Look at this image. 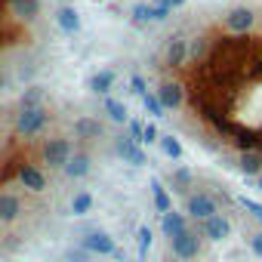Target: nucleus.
Returning <instances> with one entry per match:
<instances>
[{
  "instance_id": "obj_1",
  "label": "nucleus",
  "mask_w": 262,
  "mask_h": 262,
  "mask_svg": "<svg viewBox=\"0 0 262 262\" xmlns=\"http://www.w3.org/2000/svg\"><path fill=\"white\" fill-rule=\"evenodd\" d=\"M47 126H50V111L43 105L40 108H19L16 120H13V133L19 139H37Z\"/></svg>"
},
{
  "instance_id": "obj_2",
  "label": "nucleus",
  "mask_w": 262,
  "mask_h": 262,
  "mask_svg": "<svg viewBox=\"0 0 262 262\" xmlns=\"http://www.w3.org/2000/svg\"><path fill=\"white\" fill-rule=\"evenodd\" d=\"M74 155V139H65V136H50L43 145H40V164L47 170H62Z\"/></svg>"
},
{
  "instance_id": "obj_3",
  "label": "nucleus",
  "mask_w": 262,
  "mask_h": 262,
  "mask_svg": "<svg viewBox=\"0 0 262 262\" xmlns=\"http://www.w3.org/2000/svg\"><path fill=\"white\" fill-rule=\"evenodd\" d=\"M201 237H204V234H201L198 225H194V228H182L176 237H170V250H173V256L182 259V262L198 259V256H201V247H204Z\"/></svg>"
},
{
  "instance_id": "obj_4",
  "label": "nucleus",
  "mask_w": 262,
  "mask_h": 262,
  "mask_svg": "<svg viewBox=\"0 0 262 262\" xmlns=\"http://www.w3.org/2000/svg\"><path fill=\"white\" fill-rule=\"evenodd\" d=\"M155 96L161 99V105H164L167 111H182V108H185V83H182L179 77H173V74L161 77Z\"/></svg>"
},
{
  "instance_id": "obj_5",
  "label": "nucleus",
  "mask_w": 262,
  "mask_h": 262,
  "mask_svg": "<svg viewBox=\"0 0 262 262\" xmlns=\"http://www.w3.org/2000/svg\"><path fill=\"white\" fill-rule=\"evenodd\" d=\"M16 179H19V185H22L25 191H31V194H40V191H47V185H50L47 167H43V164H34V161H22L19 170H16Z\"/></svg>"
},
{
  "instance_id": "obj_6",
  "label": "nucleus",
  "mask_w": 262,
  "mask_h": 262,
  "mask_svg": "<svg viewBox=\"0 0 262 262\" xmlns=\"http://www.w3.org/2000/svg\"><path fill=\"white\" fill-rule=\"evenodd\" d=\"M185 213H188L194 222H204V219H210V216L219 213V201H216L210 191H188V198H185Z\"/></svg>"
},
{
  "instance_id": "obj_7",
  "label": "nucleus",
  "mask_w": 262,
  "mask_h": 262,
  "mask_svg": "<svg viewBox=\"0 0 262 262\" xmlns=\"http://www.w3.org/2000/svg\"><path fill=\"white\" fill-rule=\"evenodd\" d=\"M222 28L228 34H253V28H256V10L253 7H234V10H228L225 19H222Z\"/></svg>"
},
{
  "instance_id": "obj_8",
  "label": "nucleus",
  "mask_w": 262,
  "mask_h": 262,
  "mask_svg": "<svg viewBox=\"0 0 262 262\" xmlns=\"http://www.w3.org/2000/svg\"><path fill=\"white\" fill-rule=\"evenodd\" d=\"M188 59H191L188 40H185V37H170V40H167V50H164V68H167L170 74H176V71L185 68Z\"/></svg>"
},
{
  "instance_id": "obj_9",
  "label": "nucleus",
  "mask_w": 262,
  "mask_h": 262,
  "mask_svg": "<svg viewBox=\"0 0 262 262\" xmlns=\"http://www.w3.org/2000/svg\"><path fill=\"white\" fill-rule=\"evenodd\" d=\"M114 155H117V158H123L126 164H133V167H145V164H148V155L139 148V142L129 136V133L114 139Z\"/></svg>"
},
{
  "instance_id": "obj_10",
  "label": "nucleus",
  "mask_w": 262,
  "mask_h": 262,
  "mask_svg": "<svg viewBox=\"0 0 262 262\" xmlns=\"http://www.w3.org/2000/svg\"><path fill=\"white\" fill-rule=\"evenodd\" d=\"M80 247H83L86 253H93V256H114V253H117L114 237L105 234V231H86L83 241H80Z\"/></svg>"
},
{
  "instance_id": "obj_11",
  "label": "nucleus",
  "mask_w": 262,
  "mask_h": 262,
  "mask_svg": "<svg viewBox=\"0 0 262 262\" xmlns=\"http://www.w3.org/2000/svg\"><path fill=\"white\" fill-rule=\"evenodd\" d=\"M198 228H201V234L210 237V241H225V237L231 234V222H228V216H222V213H216V216L198 222Z\"/></svg>"
},
{
  "instance_id": "obj_12",
  "label": "nucleus",
  "mask_w": 262,
  "mask_h": 262,
  "mask_svg": "<svg viewBox=\"0 0 262 262\" xmlns=\"http://www.w3.org/2000/svg\"><path fill=\"white\" fill-rule=\"evenodd\" d=\"M19 216H22V198L13 191H0V222L13 225L19 222Z\"/></svg>"
},
{
  "instance_id": "obj_13",
  "label": "nucleus",
  "mask_w": 262,
  "mask_h": 262,
  "mask_svg": "<svg viewBox=\"0 0 262 262\" xmlns=\"http://www.w3.org/2000/svg\"><path fill=\"white\" fill-rule=\"evenodd\" d=\"M231 167L241 170L244 176H253V179H256V176L262 173V151H253V148H250V151H237Z\"/></svg>"
},
{
  "instance_id": "obj_14",
  "label": "nucleus",
  "mask_w": 262,
  "mask_h": 262,
  "mask_svg": "<svg viewBox=\"0 0 262 262\" xmlns=\"http://www.w3.org/2000/svg\"><path fill=\"white\" fill-rule=\"evenodd\" d=\"M7 10L13 13L16 22H34V19L40 16L43 7H40V0H10Z\"/></svg>"
},
{
  "instance_id": "obj_15",
  "label": "nucleus",
  "mask_w": 262,
  "mask_h": 262,
  "mask_svg": "<svg viewBox=\"0 0 262 262\" xmlns=\"http://www.w3.org/2000/svg\"><path fill=\"white\" fill-rule=\"evenodd\" d=\"M90 170H93V158H90L86 151H74V155H71V161L62 167L65 179H83Z\"/></svg>"
},
{
  "instance_id": "obj_16",
  "label": "nucleus",
  "mask_w": 262,
  "mask_h": 262,
  "mask_svg": "<svg viewBox=\"0 0 262 262\" xmlns=\"http://www.w3.org/2000/svg\"><path fill=\"white\" fill-rule=\"evenodd\" d=\"M114 80H117V74L111 71V68H102V71H96L93 77H90V93H96V96H111V90H114Z\"/></svg>"
},
{
  "instance_id": "obj_17",
  "label": "nucleus",
  "mask_w": 262,
  "mask_h": 262,
  "mask_svg": "<svg viewBox=\"0 0 262 262\" xmlns=\"http://www.w3.org/2000/svg\"><path fill=\"white\" fill-rule=\"evenodd\" d=\"M56 25L62 28V34H77V31H80V13H77L74 7H59Z\"/></svg>"
},
{
  "instance_id": "obj_18",
  "label": "nucleus",
  "mask_w": 262,
  "mask_h": 262,
  "mask_svg": "<svg viewBox=\"0 0 262 262\" xmlns=\"http://www.w3.org/2000/svg\"><path fill=\"white\" fill-rule=\"evenodd\" d=\"M182 228H188V222H185V213H176V210H170V213H161V234H164V237H176Z\"/></svg>"
},
{
  "instance_id": "obj_19",
  "label": "nucleus",
  "mask_w": 262,
  "mask_h": 262,
  "mask_svg": "<svg viewBox=\"0 0 262 262\" xmlns=\"http://www.w3.org/2000/svg\"><path fill=\"white\" fill-rule=\"evenodd\" d=\"M74 133H77L80 139H102V136H105V123L96 120V117H80V120L74 123Z\"/></svg>"
},
{
  "instance_id": "obj_20",
  "label": "nucleus",
  "mask_w": 262,
  "mask_h": 262,
  "mask_svg": "<svg viewBox=\"0 0 262 262\" xmlns=\"http://www.w3.org/2000/svg\"><path fill=\"white\" fill-rule=\"evenodd\" d=\"M47 102V90L43 86H37V83H31V86H25L22 90V96H19V108H40Z\"/></svg>"
},
{
  "instance_id": "obj_21",
  "label": "nucleus",
  "mask_w": 262,
  "mask_h": 262,
  "mask_svg": "<svg viewBox=\"0 0 262 262\" xmlns=\"http://www.w3.org/2000/svg\"><path fill=\"white\" fill-rule=\"evenodd\" d=\"M151 198H155L158 213H170V210H173V198H170V191L161 185V179H151Z\"/></svg>"
},
{
  "instance_id": "obj_22",
  "label": "nucleus",
  "mask_w": 262,
  "mask_h": 262,
  "mask_svg": "<svg viewBox=\"0 0 262 262\" xmlns=\"http://www.w3.org/2000/svg\"><path fill=\"white\" fill-rule=\"evenodd\" d=\"M105 114H108L114 123H123V126H126V120H129L126 105H123L120 99H114V96H105Z\"/></svg>"
},
{
  "instance_id": "obj_23",
  "label": "nucleus",
  "mask_w": 262,
  "mask_h": 262,
  "mask_svg": "<svg viewBox=\"0 0 262 262\" xmlns=\"http://www.w3.org/2000/svg\"><path fill=\"white\" fill-rule=\"evenodd\" d=\"M170 182L176 185V191L188 194V191H191V185H194V173H191L188 167H176V170H173V176H170Z\"/></svg>"
},
{
  "instance_id": "obj_24",
  "label": "nucleus",
  "mask_w": 262,
  "mask_h": 262,
  "mask_svg": "<svg viewBox=\"0 0 262 262\" xmlns=\"http://www.w3.org/2000/svg\"><path fill=\"white\" fill-rule=\"evenodd\" d=\"M158 145H161V151H164L170 161H182V155H185V148H182V142H179L176 136H161Z\"/></svg>"
},
{
  "instance_id": "obj_25",
  "label": "nucleus",
  "mask_w": 262,
  "mask_h": 262,
  "mask_svg": "<svg viewBox=\"0 0 262 262\" xmlns=\"http://www.w3.org/2000/svg\"><path fill=\"white\" fill-rule=\"evenodd\" d=\"M93 210V194L90 191H77L71 198V216H86Z\"/></svg>"
},
{
  "instance_id": "obj_26",
  "label": "nucleus",
  "mask_w": 262,
  "mask_h": 262,
  "mask_svg": "<svg viewBox=\"0 0 262 262\" xmlns=\"http://www.w3.org/2000/svg\"><path fill=\"white\" fill-rule=\"evenodd\" d=\"M139 99H142V105H145V111H148L151 117H164V111H167V108L161 105V99H158L155 93H145V96H139Z\"/></svg>"
},
{
  "instance_id": "obj_27",
  "label": "nucleus",
  "mask_w": 262,
  "mask_h": 262,
  "mask_svg": "<svg viewBox=\"0 0 262 262\" xmlns=\"http://www.w3.org/2000/svg\"><path fill=\"white\" fill-rule=\"evenodd\" d=\"M126 133L133 136L136 142H142V133H145V123H142L139 117H129V120H126Z\"/></svg>"
},
{
  "instance_id": "obj_28",
  "label": "nucleus",
  "mask_w": 262,
  "mask_h": 262,
  "mask_svg": "<svg viewBox=\"0 0 262 262\" xmlns=\"http://www.w3.org/2000/svg\"><path fill=\"white\" fill-rule=\"evenodd\" d=\"M151 10H155V7H148V4H136V7H133V19H136L139 25L155 22V19H151Z\"/></svg>"
},
{
  "instance_id": "obj_29",
  "label": "nucleus",
  "mask_w": 262,
  "mask_h": 262,
  "mask_svg": "<svg viewBox=\"0 0 262 262\" xmlns=\"http://www.w3.org/2000/svg\"><path fill=\"white\" fill-rule=\"evenodd\" d=\"M148 250H151V228H139V259H145L148 256Z\"/></svg>"
},
{
  "instance_id": "obj_30",
  "label": "nucleus",
  "mask_w": 262,
  "mask_h": 262,
  "mask_svg": "<svg viewBox=\"0 0 262 262\" xmlns=\"http://www.w3.org/2000/svg\"><path fill=\"white\" fill-rule=\"evenodd\" d=\"M129 90H133L136 96H145V93H151V90H148V80H145L142 74H133V77H129Z\"/></svg>"
},
{
  "instance_id": "obj_31",
  "label": "nucleus",
  "mask_w": 262,
  "mask_h": 262,
  "mask_svg": "<svg viewBox=\"0 0 262 262\" xmlns=\"http://www.w3.org/2000/svg\"><path fill=\"white\" fill-rule=\"evenodd\" d=\"M170 13H173V7L167 4V0H158V7L151 10V19L155 22H164V19H170Z\"/></svg>"
},
{
  "instance_id": "obj_32",
  "label": "nucleus",
  "mask_w": 262,
  "mask_h": 262,
  "mask_svg": "<svg viewBox=\"0 0 262 262\" xmlns=\"http://www.w3.org/2000/svg\"><path fill=\"white\" fill-rule=\"evenodd\" d=\"M237 204H241V207H247V210L259 219V225H262V204H256V201H250V198H237Z\"/></svg>"
},
{
  "instance_id": "obj_33",
  "label": "nucleus",
  "mask_w": 262,
  "mask_h": 262,
  "mask_svg": "<svg viewBox=\"0 0 262 262\" xmlns=\"http://www.w3.org/2000/svg\"><path fill=\"white\" fill-rule=\"evenodd\" d=\"M142 142H145V145H155V142H158V126H155V123H145V133H142Z\"/></svg>"
},
{
  "instance_id": "obj_34",
  "label": "nucleus",
  "mask_w": 262,
  "mask_h": 262,
  "mask_svg": "<svg viewBox=\"0 0 262 262\" xmlns=\"http://www.w3.org/2000/svg\"><path fill=\"white\" fill-rule=\"evenodd\" d=\"M86 256H90V253H86L83 247H77V250H71L65 259H68V262H86Z\"/></svg>"
},
{
  "instance_id": "obj_35",
  "label": "nucleus",
  "mask_w": 262,
  "mask_h": 262,
  "mask_svg": "<svg viewBox=\"0 0 262 262\" xmlns=\"http://www.w3.org/2000/svg\"><path fill=\"white\" fill-rule=\"evenodd\" d=\"M250 250H253V253L262 259V231H256V234L250 237Z\"/></svg>"
},
{
  "instance_id": "obj_36",
  "label": "nucleus",
  "mask_w": 262,
  "mask_h": 262,
  "mask_svg": "<svg viewBox=\"0 0 262 262\" xmlns=\"http://www.w3.org/2000/svg\"><path fill=\"white\" fill-rule=\"evenodd\" d=\"M7 90V74H4V68H0V93Z\"/></svg>"
},
{
  "instance_id": "obj_37",
  "label": "nucleus",
  "mask_w": 262,
  "mask_h": 262,
  "mask_svg": "<svg viewBox=\"0 0 262 262\" xmlns=\"http://www.w3.org/2000/svg\"><path fill=\"white\" fill-rule=\"evenodd\" d=\"M167 4H170V7L176 10V7H182V4H185V0H167Z\"/></svg>"
},
{
  "instance_id": "obj_38",
  "label": "nucleus",
  "mask_w": 262,
  "mask_h": 262,
  "mask_svg": "<svg viewBox=\"0 0 262 262\" xmlns=\"http://www.w3.org/2000/svg\"><path fill=\"white\" fill-rule=\"evenodd\" d=\"M256 185H259V191H262V173H259V176H256Z\"/></svg>"
},
{
  "instance_id": "obj_39",
  "label": "nucleus",
  "mask_w": 262,
  "mask_h": 262,
  "mask_svg": "<svg viewBox=\"0 0 262 262\" xmlns=\"http://www.w3.org/2000/svg\"><path fill=\"white\" fill-rule=\"evenodd\" d=\"M191 262H194V259H191Z\"/></svg>"
}]
</instances>
